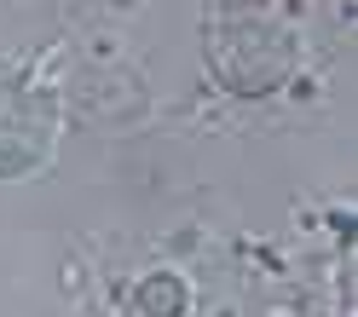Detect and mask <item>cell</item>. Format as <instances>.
Masks as SVG:
<instances>
[{
	"mask_svg": "<svg viewBox=\"0 0 358 317\" xmlns=\"http://www.w3.org/2000/svg\"><path fill=\"white\" fill-rule=\"evenodd\" d=\"M41 133H47V121L35 116V98L17 81H0V173H17L24 162H35Z\"/></svg>",
	"mask_w": 358,
	"mask_h": 317,
	"instance_id": "cell-1",
	"label": "cell"
}]
</instances>
